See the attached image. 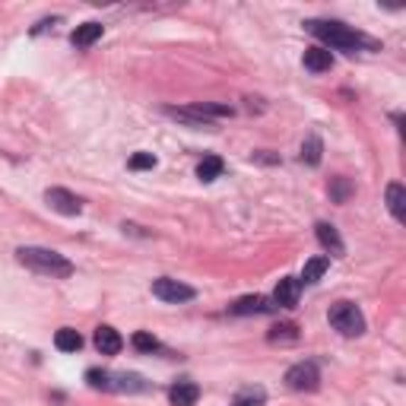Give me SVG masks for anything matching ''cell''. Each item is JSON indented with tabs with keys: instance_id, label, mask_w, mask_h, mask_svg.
<instances>
[{
	"instance_id": "cell-10",
	"label": "cell",
	"mask_w": 406,
	"mask_h": 406,
	"mask_svg": "<svg viewBox=\"0 0 406 406\" xmlns=\"http://www.w3.org/2000/svg\"><path fill=\"white\" fill-rule=\"evenodd\" d=\"M314 235H317V241H321L324 251H330L334 257H340L343 251H346V245H343V238H340V232H336V226H330V222H317V226H314Z\"/></svg>"
},
{
	"instance_id": "cell-2",
	"label": "cell",
	"mask_w": 406,
	"mask_h": 406,
	"mask_svg": "<svg viewBox=\"0 0 406 406\" xmlns=\"http://www.w3.org/2000/svg\"><path fill=\"white\" fill-rule=\"evenodd\" d=\"M16 260L23 263V267L35 270V273L51 276V280H67V276H73V263L67 260L64 254L51 251V248H35V245L16 248Z\"/></svg>"
},
{
	"instance_id": "cell-7",
	"label": "cell",
	"mask_w": 406,
	"mask_h": 406,
	"mask_svg": "<svg viewBox=\"0 0 406 406\" xmlns=\"http://www.w3.org/2000/svg\"><path fill=\"white\" fill-rule=\"evenodd\" d=\"M273 308H276V304H270L267 295H245V299L229 304V314H238V317H245V314H267V311H273Z\"/></svg>"
},
{
	"instance_id": "cell-4",
	"label": "cell",
	"mask_w": 406,
	"mask_h": 406,
	"mask_svg": "<svg viewBox=\"0 0 406 406\" xmlns=\"http://www.w3.org/2000/svg\"><path fill=\"white\" fill-rule=\"evenodd\" d=\"M153 295L168 304H181V302H191L197 292L191 286H185V282L172 280V276H159V280H153Z\"/></svg>"
},
{
	"instance_id": "cell-9",
	"label": "cell",
	"mask_w": 406,
	"mask_h": 406,
	"mask_svg": "<svg viewBox=\"0 0 406 406\" xmlns=\"http://www.w3.org/2000/svg\"><path fill=\"white\" fill-rule=\"evenodd\" d=\"M200 397V388L194 381H187V378H181V381H175L172 388H168V400L172 406H194Z\"/></svg>"
},
{
	"instance_id": "cell-24",
	"label": "cell",
	"mask_w": 406,
	"mask_h": 406,
	"mask_svg": "<svg viewBox=\"0 0 406 406\" xmlns=\"http://www.w3.org/2000/svg\"><path fill=\"white\" fill-rule=\"evenodd\" d=\"M86 381H89V388H96V390H114V384H111V371L89 368V371H86Z\"/></svg>"
},
{
	"instance_id": "cell-3",
	"label": "cell",
	"mask_w": 406,
	"mask_h": 406,
	"mask_svg": "<svg viewBox=\"0 0 406 406\" xmlns=\"http://www.w3.org/2000/svg\"><path fill=\"white\" fill-rule=\"evenodd\" d=\"M330 327L340 330L343 336H362L365 334V317L353 302H336L330 308Z\"/></svg>"
},
{
	"instance_id": "cell-18",
	"label": "cell",
	"mask_w": 406,
	"mask_h": 406,
	"mask_svg": "<svg viewBox=\"0 0 406 406\" xmlns=\"http://www.w3.org/2000/svg\"><path fill=\"white\" fill-rule=\"evenodd\" d=\"M111 384H114V390H127V394H143V390H150V384L140 375H111Z\"/></svg>"
},
{
	"instance_id": "cell-17",
	"label": "cell",
	"mask_w": 406,
	"mask_h": 406,
	"mask_svg": "<svg viewBox=\"0 0 406 406\" xmlns=\"http://www.w3.org/2000/svg\"><path fill=\"white\" fill-rule=\"evenodd\" d=\"M54 346H57L60 353H77V349H83V336L73 327H60L57 336H54Z\"/></svg>"
},
{
	"instance_id": "cell-16",
	"label": "cell",
	"mask_w": 406,
	"mask_h": 406,
	"mask_svg": "<svg viewBox=\"0 0 406 406\" xmlns=\"http://www.w3.org/2000/svg\"><path fill=\"white\" fill-rule=\"evenodd\" d=\"M165 114H168V118L185 121V124H191V127H213V121L203 118L194 105H187V108H165Z\"/></svg>"
},
{
	"instance_id": "cell-11",
	"label": "cell",
	"mask_w": 406,
	"mask_h": 406,
	"mask_svg": "<svg viewBox=\"0 0 406 406\" xmlns=\"http://www.w3.org/2000/svg\"><path fill=\"white\" fill-rule=\"evenodd\" d=\"M299 289H302V282L292 280V276H286V280L276 282L273 302L280 304V308H295V304H299Z\"/></svg>"
},
{
	"instance_id": "cell-19",
	"label": "cell",
	"mask_w": 406,
	"mask_h": 406,
	"mask_svg": "<svg viewBox=\"0 0 406 406\" xmlns=\"http://www.w3.org/2000/svg\"><path fill=\"white\" fill-rule=\"evenodd\" d=\"M321 153H324L321 137H314V133H311V137L302 143V162H308V165H321Z\"/></svg>"
},
{
	"instance_id": "cell-22",
	"label": "cell",
	"mask_w": 406,
	"mask_h": 406,
	"mask_svg": "<svg viewBox=\"0 0 406 406\" xmlns=\"http://www.w3.org/2000/svg\"><path fill=\"white\" fill-rule=\"evenodd\" d=\"M263 403H267V390H263V388L241 390V394L232 400V406H263Z\"/></svg>"
},
{
	"instance_id": "cell-13",
	"label": "cell",
	"mask_w": 406,
	"mask_h": 406,
	"mask_svg": "<svg viewBox=\"0 0 406 406\" xmlns=\"http://www.w3.org/2000/svg\"><path fill=\"white\" fill-rule=\"evenodd\" d=\"M304 67H308L311 73H327L330 67H334V54L327 48H304Z\"/></svg>"
},
{
	"instance_id": "cell-1",
	"label": "cell",
	"mask_w": 406,
	"mask_h": 406,
	"mask_svg": "<svg viewBox=\"0 0 406 406\" xmlns=\"http://www.w3.org/2000/svg\"><path fill=\"white\" fill-rule=\"evenodd\" d=\"M304 29L311 32L314 38H321L324 45L340 51H358V48H378V42H371L368 35H362L358 29L346 23H336V19H308Z\"/></svg>"
},
{
	"instance_id": "cell-14",
	"label": "cell",
	"mask_w": 406,
	"mask_h": 406,
	"mask_svg": "<svg viewBox=\"0 0 406 406\" xmlns=\"http://www.w3.org/2000/svg\"><path fill=\"white\" fill-rule=\"evenodd\" d=\"M388 209L397 222H406V191H403V185H397V181L388 185Z\"/></svg>"
},
{
	"instance_id": "cell-27",
	"label": "cell",
	"mask_w": 406,
	"mask_h": 406,
	"mask_svg": "<svg viewBox=\"0 0 406 406\" xmlns=\"http://www.w3.org/2000/svg\"><path fill=\"white\" fill-rule=\"evenodd\" d=\"M254 159L257 162H280V155H267V150H263V153H254Z\"/></svg>"
},
{
	"instance_id": "cell-15",
	"label": "cell",
	"mask_w": 406,
	"mask_h": 406,
	"mask_svg": "<svg viewBox=\"0 0 406 406\" xmlns=\"http://www.w3.org/2000/svg\"><path fill=\"white\" fill-rule=\"evenodd\" d=\"M327 267H330V257H311L308 263H304V270H302V280L299 282H304V286H314L317 280H321L324 273H327Z\"/></svg>"
},
{
	"instance_id": "cell-20",
	"label": "cell",
	"mask_w": 406,
	"mask_h": 406,
	"mask_svg": "<svg viewBox=\"0 0 406 406\" xmlns=\"http://www.w3.org/2000/svg\"><path fill=\"white\" fill-rule=\"evenodd\" d=\"M267 340L270 343H295L299 340V327H295V324H276V327H270Z\"/></svg>"
},
{
	"instance_id": "cell-26",
	"label": "cell",
	"mask_w": 406,
	"mask_h": 406,
	"mask_svg": "<svg viewBox=\"0 0 406 406\" xmlns=\"http://www.w3.org/2000/svg\"><path fill=\"white\" fill-rule=\"evenodd\" d=\"M127 165L133 168V172H143V168H155V155L153 153H137V155H131V162Z\"/></svg>"
},
{
	"instance_id": "cell-21",
	"label": "cell",
	"mask_w": 406,
	"mask_h": 406,
	"mask_svg": "<svg viewBox=\"0 0 406 406\" xmlns=\"http://www.w3.org/2000/svg\"><path fill=\"white\" fill-rule=\"evenodd\" d=\"M222 175V159L219 155H207V159L197 165V178L200 181H216Z\"/></svg>"
},
{
	"instance_id": "cell-25",
	"label": "cell",
	"mask_w": 406,
	"mask_h": 406,
	"mask_svg": "<svg viewBox=\"0 0 406 406\" xmlns=\"http://www.w3.org/2000/svg\"><path fill=\"white\" fill-rule=\"evenodd\" d=\"M133 346H137L140 353H155V349H159V340H155L153 334H146V330H137V334H133Z\"/></svg>"
},
{
	"instance_id": "cell-5",
	"label": "cell",
	"mask_w": 406,
	"mask_h": 406,
	"mask_svg": "<svg viewBox=\"0 0 406 406\" xmlns=\"http://www.w3.org/2000/svg\"><path fill=\"white\" fill-rule=\"evenodd\" d=\"M286 384L292 390H317L321 388V371H317V365L314 362H299V365H292V368L286 371Z\"/></svg>"
},
{
	"instance_id": "cell-8",
	"label": "cell",
	"mask_w": 406,
	"mask_h": 406,
	"mask_svg": "<svg viewBox=\"0 0 406 406\" xmlns=\"http://www.w3.org/2000/svg\"><path fill=\"white\" fill-rule=\"evenodd\" d=\"M92 343H96V349L102 356H118L121 346H124V340H121V334L114 327H108V324H102L96 327V336H92Z\"/></svg>"
},
{
	"instance_id": "cell-6",
	"label": "cell",
	"mask_w": 406,
	"mask_h": 406,
	"mask_svg": "<svg viewBox=\"0 0 406 406\" xmlns=\"http://www.w3.org/2000/svg\"><path fill=\"white\" fill-rule=\"evenodd\" d=\"M45 203L60 216H79V209H83L77 194L64 191V187H48V191H45Z\"/></svg>"
},
{
	"instance_id": "cell-23",
	"label": "cell",
	"mask_w": 406,
	"mask_h": 406,
	"mask_svg": "<svg viewBox=\"0 0 406 406\" xmlns=\"http://www.w3.org/2000/svg\"><path fill=\"white\" fill-rule=\"evenodd\" d=\"M330 197L336 203H346L353 197V185H349V178H330Z\"/></svg>"
},
{
	"instance_id": "cell-12",
	"label": "cell",
	"mask_w": 406,
	"mask_h": 406,
	"mask_svg": "<svg viewBox=\"0 0 406 406\" xmlns=\"http://www.w3.org/2000/svg\"><path fill=\"white\" fill-rule=\"evenodd\" d=\"M102 32H105V26H102V23H83V26L73 29L70 42L77 45V48H89V45H96L102 38Z\"/></svg>"
}]
</instances>
